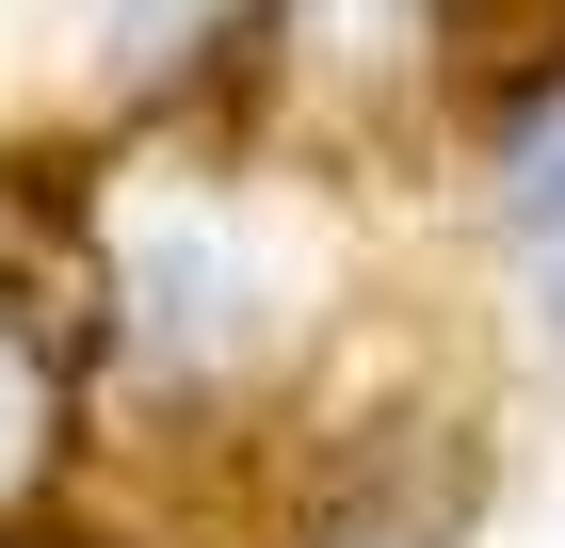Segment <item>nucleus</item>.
<instances>
[{"label":"nucleus","instance_id":"nucleus-1","mask_svg":"<svg viewBox=\"0 0 565 548\" xmlns=\"http://www.w3.org/2000/svg\"><path fill=\"white\" fill-rule=\"evenodd\" d=\"M17 468H33V355L0 339V484H17Z\"/></svg>","mask_w":565,"mask_h":548},{"label":"nucleus","instance_id":"nucleus-2","mask_svg":"<svg viewBox=\"0 0 565 548\" xmlns=\"http://www.w3.org/2000/svg\"><path fill=\"white\" fill-rule=\"evenodd\" d=\"M550 323H565V226H550Z\"/></svg>","mask_w":565,"mask_h":548}]
</instances>
